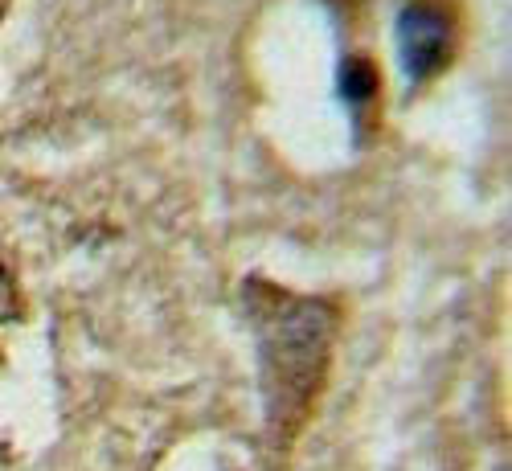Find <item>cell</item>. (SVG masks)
<instances>
[{
	"label": "cell",
	"mask_w": 512,
	"mask_h": 471,
	"mask_svg": "<svg viewBox=\"0 0 512 471\" xmlns=\"http://www.w3.org/2000/svg\"><path fill=\"white\" fill-rule=\"evenodd\" d=\"M242 308L259 340L267 455H287L328 381L340 304L332 295H300L267 279L242 283Z\"/></svg>",
	"instance_id": "cell-1"
},
{
	"label": "cell",
	"mask_w": 512,
	"mask_h": 471,
	"mask_svg": "<svg viewBox=\"0 0 512 471\" xmlns=\"http://www.w3.org/2000/svg\"><path fill=\"white\" fill-rule=\"evenodd\" d=\"M463 46V5L459 0H398V54L402 74L426 87L451 70Z\"/></svg>",
	"instance_id": "cell-2"
},
{
	"label": "cell",
	"mask_w": 512,
	"mask_h": 471,
	"mask_svg": "<svg viewBox=\"0 0 512 471\" xmlns=\"http://www.w3.org/2000/svg\"><path fill=\"white\" fill-rule=\"evenodd\" d=\"M340 99L349 103L353 111V123L365 127L381 119V70L369 54H345V62H340Z\"/></svg>",
	"instance_id": "cell-3"
},
{
	"label": "cell",
	"mask_w": 512,
	"mask_h": 471,
	"mask_svg": "<svg viewBox=\"0 0 512 471\" xmlns=\"http://www.w3.org/2000/svg\"><path fill=\"white\" fill-rule=\"evenodd\" d=\"M13 312H17V283H13V271L0 263V324L13 320Z\"/></svg>",
	"instance_id": "cell-4"
},
{
	"label": "cell",
	"mask_w": 512,
	"mask_h": 471,
	"mask_svg": "<svg viewBox=\"0 0 512 471\" xmlns=\"http://www.w3.org/2000/svg\"><path fill=\"white\" fill-rule=\"evenodd\" d=\"M5 13H9V0H0V21H5Z\"/></svg>",
	"instance_id": "cell-5"
}]
</instances>
